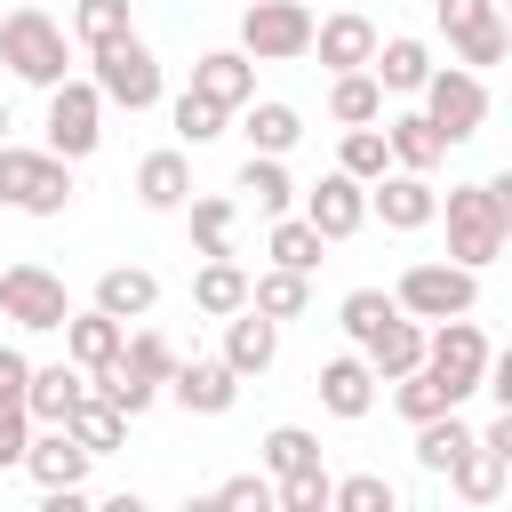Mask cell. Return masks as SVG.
Here are the masks:
<instances>
[{
  "label": "cell",
  "mask_w": 512,
  "mask_h": 512,
  "mask_svg": "<svg viewBox=\"0 0 512 512\" xmlns=\"http://www.w3.org/2000/svg\"><path fill=\"white\" fill-rule=\"evenodd\" d=\"M440 216H448V264L488 272V264L504 256V240H512V176L456 184V192L440 200Z\"/></svg>",
  "instance_id": "1"
},
{
  "label": "cell",
  "mask_w": 512,
  "mask_h": 512,
  "mask_svg": "<svg viewBox=\"0 0 512 512\" xmlns=\"http://www.w3.org/2000/svg\"><path fill=\"white\" fill-rule=\"evenodd\" d=\"M0 208L64 216L72 208V160H56L48 144H0Z\"/></svg>",
  "instance_id": "2"
},
{
  "label": "cell",
  "mask_w": 512,
  "mask_h": 512,
  "mask_svg": "<svg viewBox=\"0 0 512 512\" xmlns=\"http://www.w3.org/2000/svg\"><path fill=\"white\" fill-rule=\"evenodd\" d=\"M88 80H96V96L104 104H120V112H152L160 96H168V80H160V56L136 40V32H120V40H104V48H88Z\"/></svg>",
  "instance_id": "3"
},
{
  "label": "cell",
  "mask_w": 512,
  "mask_h": 512,
  "mask_svg": "<svg viewBox=\"0 0 512 512\" xmlns=\"http://www.w3.org/2000/svg\"><path fill=\"white\" fill-rule=\"evenodd\" d=\"M0 64L24 88H56L64 80V24L48 8H8L0 16Z\"/></svg>",
  "instance_id": "4"
},
{
  "label": "cell",
  "mask_w": 512,
  "mask_h": 512,
  "mask_svg": "<svg viewBox=\"0 0 512 512\" xmlns=\"http://www.w3.org/2000/svg\"><path fill=\"white\" fill-rule=\"evenodd\" d=\"M424 120L440 128V144H472L488 128V72H464V64H432L424 72Z\"/></svg>",
  "instance_id": "5"
},
{
  "label": "cell",
  "mask_w": 512,
  "mask_h": 512,
  "mask_svg": "<svg viewBox=\"0 0 512 512\" xmlns=\"http://www.w3.org/2000/svg\"><path fill=\"white\" fill-rule=\"evenodd\" d=\"M392 304L408 320H448V312H472L480 304V272L472 264H448V256H424L392 280Z\"/></svg>",
  "instance_id": "6"
},
{
  "label": "cell",
  "mask_w": 512,
  "mask_h": 512,
  "mask_svg": "<svg viewBox=\"0 0 512 512\" xmlns=\"http://www.w3.org/2000/svg\"><path fill=\"white\" fill-rule=\"evenodd\" d=\"M488 352H496V344H488V328H480L472 312H448V320H432V328H424V368H432L456 400H472V392H480Z\"/></svg>",
  "instance_id": "7"
},
{
  "label": "cell",
  "mask_w": 512,
  "mask_h": 512,
  "mask_svg": "<svg viewBox=\"0 0 512 512\" xmlns=\"http://www.w3.org/2000/svg\"><path fill=\"white\" fill-rule=\"evenodd\" d=\"M96 144H104V96H96V80H72V72H64V80L48 88V152L80 168Z\"/></svg>",
  "instance_id": "8"
},
{
  "label": "cell",
  "mask_w": 512,
  "mask_h": 512,
  "mask_svg": "<svg viewBox=\"0 0 512 512\" xmlns=\"http://www.w3.org/2000/svg\"><path fill=\"white\" fill-rule=\"evenodd\" d=\"M312 48V8L304 0H248L240 8V56L256 64H296Z\"/></svg>",
  "instance_id": "9"
},
{
  "label": "cell",
  "mask_w": 512,
  "mask_h": 512,
  "mask_svg": "<svg viewBox=\"0 0 512 512\" xmlns=\"http://www.w3.org/2000/svg\"><path fill=\"white\" fill-rule=\"evenodd\" d=\"M64 312H72V296H64V280L48 264H8L0 272V320H16L24 336H56Z\"/></svg>",
  "instance_id": "10"
},
{
  "label": "cell",
  "mask_w": 512,
  "mask_h": 512,
  "mask_svg": "<svg viewBox=\"0 0 512 512\" xmlns=\"http://www.w3.org/2000/svg\"><path fill=\"white\" fill-rule=\"evenodd\" d=\"M296 200H304L296 216H304L328 248H336V240H352V232L368 224V184H360V176H344V168H328L320 184H296Z\"/></svg>",
  "instance_id": "11"
},
{
  "label": "cell",
  "mask_w": 512,
  "mask_h": 512,
  "mask_svg": "<svg viewBox=\"0 0 512 512\" xmlns=\"http://www.w3.org/2000/svg\"><path fill=\"white\" fill-rule=\"evenodd\" d=\"M368 216H376L384 232H424V224L440 216V192H432V176H416V168H384V176L368 184Z\"/></svg>",
  "instance_id": "12"
},
{
  "label": "cell",
  "mask_w": 512,
  "mask_h": 512,
  "mask_svg": "<svg viewBox=\"0 0 512 512\" xmlns=\"http://www.w3.org/2000/svg\"><path fill=\"white\" fill-rule=\"evenodd\" d=\"M160 392H168L184 416H232V400H240V376H232L224 360H176Z\"/></svg>",
  "instance_id": "13"
},
{
  "label": "cell",
  "mask_w": 512,
  "mask_h": 512,
  "mask_svg": "<svg viewBox=\"0 0 512 512\" xmlns=\"http://www.w3.org/2000/svg\"><path fill=\"white\" fill-rule=\"evenodd\" d=\"M376 40H384V32H376L360 8H336V16H312V48H304V56H320L328 72H360V64L376 56Z\"/></svg>",
  "instance_id": "14"
},
{
  "label": "cell",
  "mask_w": 512,
  "mask_h": 512,
  "mask_svg": "<svg viewBox=\"0 0 512 512\" xmlns=\"http://www.w3.org/2000/svg\"><path fill=\"white\" fill-rule=\"evenodd\" d=\"M240 384L248 376H264L272 360H280V320H264L256 304H240V312H224V352H216Z\"/></svg>",
  "instance_id": "15"
},
{
  "label": "cell",
  "mask_w": 512,
  "mask_h": 512,
  "mask_svg": "<svg viewBox=\"0 0 512 512\" xmlns=\"http://www.w3.org/2000/svg\"><path fill=\"white\" fill-rule=\"evenodd\" d=\"M56 336H64V360H72L80 376H96V368H112V360H120L128 320H112V312H96V304H88V312H64V328H56Z\"/></svg>",
  "instance_id": "16"
},
{
  "label": "cell",
  "mask_w": 512,
  "mask_h": 512,
  "mask_svg": "<svg viewBox=\"0 0 512 512\" xmlns=\"http://www.w3.org/2000/svg\"><path fill=\"white\" fill-rule=\"evenodd\" d=\"M320 408H328L336 424H360V416L376 408V368H368L360 352H336V360H320Z\"/></svg>",
  "instance_id": "17"
},
{
  "label": "cell",
  "mask_w": 512,
  "mask_h": 512,
  "mask_svg": "<svg viewBox=\"0 0 512 512\" xmlns=\"http://www.w3.org/2000/svg\"><path fill=\"white\" fill-rule=\"evenodd\" d=\"M88 464H96V456H88L64 424H48V432L24 440V472H32L40 488H88Z\"/></svg>",
  "instance_id": "18"
},
{
  "label": "cell",
  "mask_w": 512,
  "mask_h": 512,
  "mask_svg": "<svg viewBox=\"0 0 512 512\" xmlns=\"http://www.w3.org/2000/svg\"><path fill=\"white\" fill-rule=\"evenodd\" d=\"M136 200H144L152 216H176V208L192 200V160H184V144H160V152L136 160Z\"/></svg>",
  "instance_id": "19"
},
{
  "label": "cell",
  "mask_w": 512,
  "mask_h": 512,
  "mask_svg": "<svg viewBox=\"0 0 512 512\" xmlns=\"http://www.w3.org/2000/svg\"><path fill=\"white\" fill-rule=\"evenodd\" d=\"M192 88H200L208 104L240 112V104L256 96V56H240V48H208V56H192Z\"/></svg>",
  "instance_id": "20"
},
{
  "label": "cell",
  "mask_w": 512,
  "mask_h": 512,
  "mask_svg": "<svg viewBox=\"0 0 512 512\" xmlns=\"http://www.w3.org/2000/svg\"><path fill=\"white\" fill-rule=\"evenodd\" d=\"M440 480H448V488H456L464 504H496V496H504V480H512V456H496V448H488V440L472 432V440L456 448V464H448Z\"/></svg>",
  "instance_id": "21"
},
{
  "label": "cell",
  "mask_w": 512,
  "mask_h": 512,
  "mask_svg": "<svg viewBox=\"0 0 512 512\" xmlns=\"http://www.w3.org/2000/svg\"><path fill=\"white\" fill-rule=\"evenodd\" d=\"M88 304H96V312H112V320H144V312L160 304V272H144V264H104Z\"/></svg>",
  "instance_id": "22"
},
{
  "label": "cell",
  "mask_w": 512,
  "mask_h": 512,
  "mask_svg": "<svg viewBox=\"0 0 512 512\" xmlns=\"http://www.w3.org/2000/svg\"><path fill=\"white\" fill-rule=\"evenodd\" d=\"M64 432L88 448V456H112V448H128V416L96 392V384H80V400L64 408Z\"/></svg>",
  "instance_id": "23"
},
{
  "label": "cell",
  "mask_w": 512,
  "mask_h": 512,
  "mask_svg": "<svg viewBox=\"0 0 512 512\" xmlns=\"http://www.w3.org/2000/svg\"><path fill=\"white\" fill-rule=\"evenodd\" d=\"M368 72H376V88H384V96H416V88H424V72H432V48H424L416 32H392V40H376Z\"/></svg>",
  "instance_id": "24"
},
{
  "label": "cell",
  "mask_w": 512,
  "mask_h": 512,
  "mask_svg": "<svg viewBox=\"0 0 512 512\" xmlns=\"http://www.w3.org/2000/svg\"><path fill=\"white\" fill-rule=\"evenodd\" d=\"M240 128H248V152H296L304 144V112L296 104H280V96H248L240 104Z\"/></svg>",
  "instance_id": "25"
},
{
  "label": "cell",
  "mask_w": 512,
  "mask_h": 512,
  "mask_svg": "<svg viewBox=\"0 0 512 512\" xmlns=\"http://www.w3.org/2000/svg\"><path fill=\"white\" fill-rule=\"evenodd\" d=\"M384 152H392V168H416V176H432L448 160V144L424 112H384Z\"/></svg>",
  "instance_id": "26"
},
{
  "label": "cell",
  "mask_w": 512,
  "mask_h": 512,
  "mask_svg": "<svg viewBox=\"0 0 512 512\" xmlns=\"http://www.w3.org/2000/svg\"><path fill=\"white\" fill-rule=\"evenodd\" d=\"M360 360L376 368V384H392V376H408L416 360H424V320H408V312H392L368 344H360Z\"/></svg>",
  "instance_id": "27"
},
{
  "label": "cell",
  "mask_w": 512,
  "mask_h": 512,
  "mask_svg": "<svg viewBox=\"0 0 512 512\" xmlns=\"http://www.w3.org/2000/svg\"><path fill=\"white\" fill-rule=\"evenodd\" d=\"M232 192H248L264 216H288V208H296V176H288V160H280V152H248V160H240V176H232Z\"/></svg>",
  "instance_id": "28"
},
{
  "label": "cell",
  "mask_w": 512,
  "mask_h": 512,
  "mask_svg": "<svg viewBox=\"0 0 512 512\" xmlns=\"http://www.w3.org/2000/svg\"><path fill=\"white\" fill-rule=\"evenodd\" d=\"M248 304H256L264 320H304V312H312V272H288V264L248 272Z\"/></svg>",
  "instance_id": "29"
},
{
  "label": "cell",
  "mask_w": 512,
  "mask_h": 512,
  "mask_svg": "<svg viewBox=\"0 0 512 512\" xmlns=\"http://www.w3.org/2000/svg\"><path fill=\"white\" fill-rule=\"evenodd\" d=\"M80 384H88V376H80L72 360L32 368V376H24V416H32V424H64V408L80 400Z\"/></svg>",
  "instance_id": "30"
},
{
  "label": "cell",
  "mask_w": 512,
  "mask_h": 512,
  "mask_svg": "<svg viewBox=\"0 0 512 512\" xmlns=\"http://www.w3.org/2000/svg\"><path fill=\"white\" fill-rule=\"evenodd\" d=\"M192 304H200L208 320L240 312V304H248V272H240V256H200V272H192Z\"/></svg>",
  "instance_id": "31"
},
{
  "label": "cell",
  "mask_w": 512,
  "mask_h": 512,
  "mask_svg": "<svg viewBox=\"0 0 512 512\" xmlns=\"http://www.w3.org/2000/svg\"><path fill=\"white\" fill-rule=\"evenodd\" d=\"M328 120H336V128L384 120V88H376V72H368V64H360V72H328Z\"/></svg>",
  "instance_id": "32"
},
{
  "label": "cell",
  "mask_w": 512,
  "mask_h": 512,
  "mask_svg": "<svg viewBox=\"0 0 512 512\" xmlns=\"http://www.w3.org/2000/svg\"><path fill=\"white\" fill-rule=\"evenodd\" d=\"M192 248L200 256H232V232H240V200L232 192H192Z\"/></svg>",
  "instance_id": "33"
},
{
  "label": "cell",
  "mask_w": 512,
  "mask_h": 512,
  "mask_svg": "<svg viewBox=\"0 0 512 512\" xmlns=\"http://www.w3.org/2000/svg\"><path fill=\"white\" fill-rule=\"evenodd\" d=\"M464 440H472L464 408H440V416H424V424H416V464H424V472L440 480V472L456 464V448H464Z\"/></svg>",
  "instance_id": "34"
},
{
  "label": "cell",
  "mask_w": 512,
  "mask_h": 512,
  "mask_svg": "<svg viewBox=\"0 0 512 512\" xmlns=\"http://www.w3.org/2000/svg\"><path fill=\"white\" fill-rule=\"evenodd\" d=\"M320 248H328V240H320L296 208H288V216H272V232H264V256H272V264H288V272H312V264H320Z\"/></svg>",
  "instance_id": "35"
},
{
  "label": "cell",
  "mask_w": 512,
  "mask_h": 512,
  "mask_svg": "<svg viewBox=\"0 0 512 512\" xmlns=\"http://www.w3.org/2000/svg\"><path fill=\"white\" fill-rule=\"evenodd\" d=\"M392 408H400L408 424H424V416H440V408H464V400H456V392H448V384H440V376L416 360L408 376H392Z\"/></svg>",
  "instance_id": "36"
},
{
  "label": "cell",
  "mask_w": 512,
  "mask_h": 512,
  "mask_svg": "<svg viewBox=\"0 0 512 512\" xmlns=\"http://www.w3.org/2000/svg\"><path fill=\"white\" fill-rule=\"evenodd\" d=\"M256 456H264L272 480H288V472H312V464H320V440H312L304 424H272V432L256 440Z\"/></svg>",
  "instance_id": "37"
},
{
  "label": "cell",
  "mask_w": 512,
  "mask_h": 512,
  "mask_svg": "<svg viewBox=\"0 0 512 512\" xmlns=\"http://www.w3.org/2000/svg\"><path fill=\"white\" fill-rule=\"evenodd\" d=\"M448 48H456V64H464V72H488V64H504V56H512V32H504V16H480V24L448 32Z\"/></svg>",
  "instance_id": "38"
},
{
  "label": "cell",
  "mask_w": 512,
  "mask_h": 512,
  "mask_svg": "<svg viewBox=\"0 0 512 512\" xmlns=\"http://www.w3.org/2000/svg\"><path fill=\"white\" fill-rule=\"evenodd\" d=\"M336 168H344V176H360V184H376V176L392 168V152H384V120H360V128H344V144H336Z\"/></svg>",
  "instance_id": "39"
},
{
  "label": "cell",
  "mask_w": 512,
  "mask_h": 512,
  "mask_svg": "<svg viewBox=\"0 0 512 512\" xmlns=\"http://www.w3.org/2000/svg\"><path fill=\"white\" fill-rule=\"evenodd\" d=\"M392 312H400V304H392V288H352V296L336 304V328H344V336H352V352H360Z\"/></svg>",
  "instance_id": "40"
},
{
  "label": "cell",
  "mask_w": 512,
  "mask_h": 512,
  "mask_svg": "<svg viewBox=\"0 0 512 512\" xmlns=\"http://www.w3.org/2000/svg\"><path fill=\"white\" fill-rule=\"evenodd\" d=\"M328 512H400V488L384 472H352V480H328Z\"/></svg>",
  "instance_id": "41"
},
{
  "label": "cell",
  "mask_w": 512,
  "mask_h": 512,
  "mask_svg": "<svg viewBox=\"0 0 512 512\" xmlns=\"http://www.w3.org/2000/svg\"><path fill=\"white\" fill-rule=\"evenodd\" d=\"M120 32H136L128 0H72V40H80V48H104V40H120Z\"/></svg>",
  "instance_id": "42"
},
{
  "label": "cell",
  "mask_w": 512,
  "mask_h": 512,
  "mask_svg": "<svg viewBox=\"0 0 512 512\" xmlns=\"http://www.w3.org/2000/svg\"><path fill=\"white\" fill-rule=\"evenodd\" d=\"M120 368H128V376H144V384H168L176 352H168V336H160V328H128V336H120Z\"/></svg>",
  "instance_id": "43"
},
{
  "label": "cell",
  "mask_w": 512,
  "mask_h": 512,
  "mask_svg": "<svg viewBox=\"0 0 512 512\" xmlns=\"http://www.w3.org/2000/svg\"><path fill=\"white\" fill-rule=\"evenodd\" d=\"M168 120H176V136H184V144H216V136H224V120H232V112H224V104H208V96H200V88H184V96H176V104H168Z\"/></svg>",
  "instance_id": "44"
},
{
  "label": "cell",
  "mask_w": 512,
  "mask_h": 512,
  "mask_svg": "<svg viewBox=\"0 0 512 512\" xmlns=\"http://www.w3.org/2000/svg\"><path fill=\"white\" fill-rule=\"evenodd\" d=\"M272 504H280V512H328V464H312V472H288V480H272Z\"/></svg>",
  "instance_id": "45"
},
{
  "label": "cell",
  "mask_w": 512,
  "mask_h": 512,
  "mask_svg": "<svg viewBox=\"0 0 512 512\" xmlns=\"http://www.w3.org/2000/svg\"><path fill=\"white\" fill-rule=\"evenodd\" d=\"M216 504H224V512H272V472H232V480L216 488Z\"/></svg>",
  "instance_id": "46"
},
{
  "label": "cell",
  "mask_w": 512,
  "mask_h": 512,
  "mask_svg": "<svg viewBox=\"0 0 512 512\" xmlns=\"http://www.w3.org/2000/svg\"><path fill=\"white\" fill-rule=\"evenodd\" d=\"M24 440H32L24 400H0V472H8V464H24Z\"/></svg>",
  "instance_id": "47"
},
{
  "label": "cell",
  "mask_w": 512,
  "mask_h": 512,
  "mask_svg": "<svg viewBox=\"0 0 512 512\" xmlns=\"http://www.w3.org/2000/svg\"><path fill=\"white\" fill-rule=\"evenodd\" d=\"M432 16H440V32H464V24L496 16V0H432Z\"/></svg>",
  "instance_id": "48"
},
{
  "label": "cell",
  "mask_w": 512,
  "mask_h": 512,
  "mask_svg": "<svg viewBox=\"0 0 512 512\" xmlns=\"http://www.w3.org/2000/svg\"><path fill=\"white\" fill-rule=\"evenodd\" d=\"M24 376H32V360L16 344H0V400H24Z\"/></svg>",
  "instance_id": "49"
},
{
  "label": "cell",
  "mask_w": 512,
  "mask_h": 512,
  "mask_svg": "<svg viewBox=\"0 0 512 512\" xmlns=\"http://www.w3.org/2000/svg\"><path fill=\"white\" fill-rule=\"evenodd\" d=\"M0 144H8V96H0Z\"/></svg>",
  "instance_id": "50"
}]
</instances>
